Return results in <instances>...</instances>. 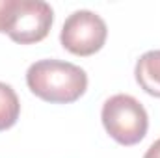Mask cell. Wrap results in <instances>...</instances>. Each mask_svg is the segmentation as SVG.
Instances as JSON below:
<instances>
[{
    "instance_id": "1",
    "label": "cell",
    "mask_w": 160,
    "mask_h": 158,
    "mask_svg": "<svg viewBox=\"0 0 160 158\" xmlns=\"http://www.w3.org/2000/svg\"><path fill=\"white\" fill-rule=\"evenodd\" d=\"M28 89L50 104H71L88 89L86 71L62 60H39L26 71Z\"/></svg>"
},
{
    "instance_id": "2",
    "label": "cell",
    "mask_w": 160,
    "mask_h": 158,
    "mask_svg": "<svg viewBox=\"0 0 160 158\" xmlns=\"http://www.w3.org/2000/svg\"><path fill=\"white\" fill-rule=\"evenodd\" d=\"M52 22L54 11L43 0H0V34L19 45L43 41Z\"/></svg>"
},
{
    "instance_id": "3",
    "label": "cell",
    "mask_w": 160,
    "mask_h": 158,
    "mask_svg": "<svg viewBox=\"0 0 160 158\" xmlns=\"http://www.w3.org/2000/svg\"><path fill=\"white\" fill-rule=\"evenodd\" d=\"M101 119L108 136L125 147L140 143L149 128V117L143 104L125 93H118L104 101Z\"/></svg>"
},
{
    "instance_id": "4",
    "label": "cell",
    "mask_w": 160,
    "mask_h": 158,
    "mask_svg": "<svg viewBox=\"0 0 160 158\" xmlns=\"http://www.w3.org/2000/svg\"><path fill=\"white\" fill-rule=\"evenodd\" d=\"M108 37L106 22L101 15L89 9L73 11L60 32V43L75 56H93L99 52Z\"/></svg>"
},
{
    "instance_id": "5",
    "label": "cell",
    "mask_w": 160,
    "mask_h": 158,
    "mask_svg": "<svg viewBox=\"0 0 160 158\" xmlns=\"http://www.w3.org/2000/svg\"><path fill=\"white\" fill-rule=\"evenodd\" d=\"M134 78L147 95L160 99V50H149L138 58Z\"/></svg>"
},
{
    "instance_id": "6",
    "label": "cell",
    "mask_w": 160,
    "mask_h": 158,
    "mask_svg": "<svg viewBox=\"0 0 160 158\" xmlns=\"http://www.w3.org/2000/svg\"><path fill=\"white\" fill-rule=\"evenodd\" d=\"M21 116V101L15 93V89L0 82V132L11 128Z\"/></svg>"
},
{
    "instance_id": "7",
    "label": "cell",
    "mask_w": 160,
    "mask_h": 158,
    "mask_svg": "<svg viewBox=\"0 0 160 158\" xmlns=\"http://www.w3.org/2000/svg\"><path fill=\"white\" fill-rule=\"evenodd\" d=\"M143 158H160V140H157V141L147 149V153L143 155Z\"/></svg>"
}]
</instances>
